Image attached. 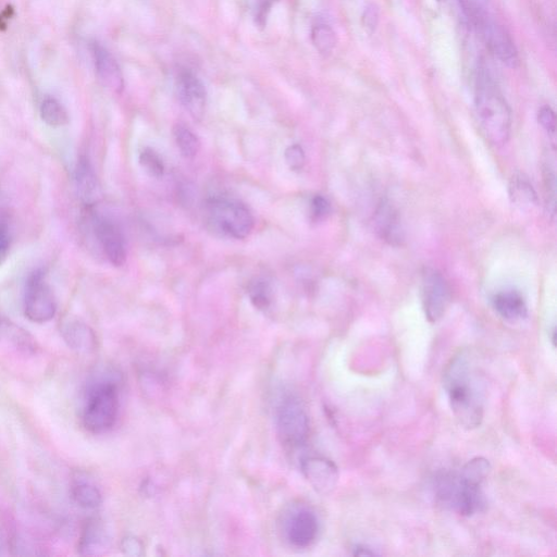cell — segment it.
<instances>
[{
	"label": "cell",
	"mask_w": 557,
	"mask_h": 557,
	"mask_svg": "<svg viewBox=\"0 0 557 557\" xmlns=\"http://www.w3.org/2000/svg\"><path fill=\"white\" fill-rule=\"evenodd\" d=\"M210 226L226 237L244 240L255 227L254 216L245 204L228 197H214L206 205Z\"/></svg>",
	"instance_id": "5"
},
{
	"label": "cell",
	"mask_w": 557,
	"mask_h": 557,
	"mask_svg": "<svg viewBox=\"0 0 557 557\" xmlns=\"http://www.w3.org/2000/svg\"><path fill=\"white\" fill-rule=\"evenodd\" d=\"M443 387L457 422L468 430L480 427L485 415V390L472 353L462 351L452 357L443 371Z\"/></svg>",
	"instance_id": "1"
},
{
	"label": "cell",
	"mask_w": 557,
	"mask_h": 557,
	"mask_svg": "<svg viewBox=\"0 0 557 557\" xmlns=\"http://www.w3.org/2000/svg\"><path fill=\"white\" fill-rule=\"evenodd\" d=\"M179 102L194 120L203 119L207 104V92L203 81L189 68H181L176 77Z\"/></svg>",
	"instance_id": "10"
},
{
	"label": "cell",
	"mask_w": 557,
	"mask_h": 557,
	"mask_svg": "<svg viewBox=\"0 0 557 557\" xmlns=\"http://www.w3.org/2000/svg\"><path fill=\"white\" fill-rule=\"evenodd\" d=\"M277 2L278 0H256L254 17L259 27H265L270 11Z\"/></svg>",
	"instance_id": "32"
},
{
	"label": "cell",
	"mask_w": 557,
	"mask_h": 557,
	"mask_svg": "<svg viewBox=\"0 0 557 557\" xmlns=\"http://www.w3.org/2000/svg\"><path fill=\"white\" fill-rule=\"evenodd\" d=\"M140 165L153 178H162L165 173L163 158L151 147H145L140 153Z\"/></svg>",
	"instance_id": "26"
},
{
	"label": "cell",
	"mask_w": 557,
	"mask_h": 557,
	"mask_svg": "<svg viewBox=\"0 0 557 557\" xmlns=\"http://www.w3.org/2000/svg\"><path fill=\"white\" fill-rule=\"evenodd\" d=\"M41 117L47 126L53 128L68 125L69 116L66 108L54 97H46L41 104Z\"/></svg>",
	"instance_id": "24"
},
{
	"label": "cell",
	"mask_w": 557,
	"mask_h": 557,
	"mask_svg": "<svg viewBox=\"0 0 557 557\" xmlns=\"http://www.w3.org/2000/svg\"><path fill=\"white\" fill-rule=\"evenodd\" d=\"M173 138L184 158L192 159L201 151V141L198 136L183 123H177L173 127Z\"/></svg>",
	"instance_id": "23"
},
{
	"label": "cell",
	"mask_w": 557,
	"mask_h": 557,
	"mask_svg": "<svg viewBox=\"0 0 557 557\" xmlns=\"http://www.w3.org/2000/svg\"><path fill=\"white\" fill-rule=\"evenodd\" d=\"M276 424L283 444L299 448L309 436V418L305 406L297 396L289 394L280 401L276 411Z\"/></svg>",
	"instance_id": "6"
},
{
	"label": "cell",
	"mask_w": 557,
	"mask_h": 557,
	"mask_svg": "<svg viewBox=\"0 0 557 557\" xmlns=\"http://www.w3.org/2000/svg\"><path fill=\"white\" fill-rule=\"evenodd\" d=\"M284 158H286L288 166L293 171L301 170L305 165V152L299 144L290 145L284 152Z\"/></svg>",
	"instance_id": "28"
},
{
	"label": "cell",
	"mask_w": 557,
	"mask_h": 557,
	"mask_svg": "<svg viewBox=\"0 0 557 557\" xmlns=\"http://www.w3.org/2000/svg\"><path fill=\"white\" fill-rule=\"evenodd\" d=\"M452 294L447 279L436 269H426L422 279L424 312L431 324L438 323L447 313Z\"/></svg>",
	"instance_id": "8"
},
{
	"label": "cell",
	"mask_w": 557,
	"mask_h": 557,
	"mask_svg": "<svg viewBox=\"0 0 557 557\" xmlns=\"http://www.w3.org/2000/svg\"><path fill=\"white\" fill-rule=\"evenodd\" d=\"M380 20V11L376 4L366 6L362 16L363 27L369 34L376 32Z\"/></svg>",
	"instance_id": "30"
},
{
	"label": "cell",
	"mask_w": 557,
	"mask_h": 557,
	"mask_svg": "<svg viewBox=\"0 0 557 557\" xmlns=\"http://www.w3.org/2000/svg\"><path fill=\"white\" fill-rule=\"evenodd\" d=\"M302 472L309 484L321 494H329L338 485V467L332 461L326 459V457H305L302 461Z\"/></svg>",
	"instance_id": "11"
},
{
	"label": "cell",
	"mask_w": 557,
	"mask_h": 557,
	"mask_svg": "<svg viewBox=\"0 0 557 557\" xmlns=\"http://www.w3.org/2000/svg\"><path fill=\"white\" fill-rule=\"evenodd\" d=\"M91 49L99 82L108 91L121 94L125 90V77L118 61L102 44L95 42Z\"/></svg>",
	"instance_id": "12"
},
{
	"label": "cell",
	"mask_w": 557,
	"mask_h": 557,
	"mask_svg": "<svg viewBox=\"0 0 557 557\" xmlns=\"http://www.w3.org/2000/svg\"><path fill=\"white\" fill-rule=\"evenodd\" d=\"M122 550L129 555H140L142 551V544L138 539L127 538L122 542Z\"/></svg>",
	"instance_id": "34"
},
{
	"label": "cell",
	"mask_w": 557,
	"mask_h": 557,
	"mask_svg": "<svg viewBox=\"0 0 557 557\" xmlns=\"http://www.w3.org/2000/svg\"><path fill=\"white\" fill-rule=\"evenodd\" d=\"M23 311L24 315L35 324H46L57 314L55 295L41 270L33 272L27 282Z\"/></svg>",
	"instance_id": "7"
},
{
	"label": "cell",
	"mask_w": 557,
	"mask_h": 557,
	"mask_svg": "<svg viewBox=\"0 0 557 557\" xmlns=\"http://www.w3.org/2000/svg\"><path fill=\"white\" fill-rule=\"evenodd\" d=\"M376 227L381 238L390 244L398 245L404 240L401 218L388 201H382L375 215Z\"/></svg>",
	"instance_id": "16"
},
{
	"label": "cell",
	"mask_w": 557,
	"mask_h": 557,
	"mask_svg": "<svg viewBox=\"0 0 557 557\" xmlns=\"http://www.w3.org/2000/svg\"><path fill=\"white\" fill-rule=\"evenodd\" d=\"M543 178H544V192H546L547 205L549 210H551L552 215H554L556 184H555V173L550 165L544 167Z\"/></svg>",
	"instance_id": "27"
},
{
	"label": "cell",
	"mask_w": 557,
	"mask_h": 557,
	"mask_svg": "<svg viewBox=\"0 0 557 557\" xmlns=\"http://www.w3.org/2000/svg\"><path fill=\"white\" fill-rule=\"evenodd\" d=\"M120 407L118 383L113 378H96L86 391L82 423L93 435L108 432L117 423Z\"/></svg>",
	"instance_id": "3"
},
{
	"label": "cell",
	"mask_w": 557,
	"mask_h": 557,
	"mask_svg": "<svg viewBox=\"0 0 557 557\" xmlns=\"http://www.w3.org/2000/svg\"><path fill=\"white\" fill-rule=\"evenodd\" d=\"M109 546V536L105 525L92 518L85 524L79 540L78 550L82 555H101Z\"/></svg>",
	"instance_id": "18"
},
{
	"label": "cell",
	"mask_w": 557,
	"mask_h": 557,
	"mask_svg": "<svg viewBox=\"0 0 557 557\" xmlns=\"http://www.w3.org/2000/svg\"><path fill=\"white\" fill-rule=\"evenodd\" d=\"M311 39L316 51L323 56L331 55L338 43L336 32L323 21L314 24Z\"/></svg>",
	"instance_id": "22"
},
{
	"label": "cell",
	"mask_w": 557,
	"mask_h": 557,
	"mask_svg": "<svg viewBox=\"0 0 557 557\" xmlns=\"http://www.w3.org/2000/svg\"><path fill=\"white\" fill-rule=\"evenodd\" d=\"M272 296H274V290L267 280L255 279L250 283L249 297L259 311H266L270 307Z\"/></svg>",
	"instance_id": "25"
},
{
	"label": "cell",
	"mask_w": 557,
	"mask_h": 557,
	"mask_svg": "<svg viewBox=\"0 0 557 557\" xmlns=\"http://www.w3.org/2000/svg\"><path fill=\"white\" fill-rule=\"evenodd\" d=\"M510 195L513 203L521 207H532L538 204V195L524 175L513 177L510 184Z\"/></svg>",
	"instance_id": "21"
},
{
	"label": "cell",
	"mask_w": 557,
	"mask_h": 557,
	"mask_svg": "<svg viewBox=\"0 0 557 557\" xmlns=\"http://www.w3.org/2000/svg\"><path fill=\"white\" fill-rule=\"evenodd\" d=\"M551 339H552L553 345L555 346V339H556V331H555V328H553V330H552V338H551Z\"/></svg>",
	"instance_id": "36"
},
{
	"label": "cell",
	"mask_w": 557,
	"mask_h": 557,
	"mask_svg": "<svg viewBox=\"0 0 557 557\" xmlns=\"http://www.w3.org/2000/svg\"><path fill=\"white\" fill-rule=\"evenodd\" d=\"M76 184L82 203L93 208L102 200V188L95 170L86 157H81L76 168Z\"/></svg>",
	"instance_id": "15"
},
{
	"label": "cell",
	"mask_w": 557,
	"mask_h": 557,
	"mask_svg": "<svg viewBox=\"0 0 557 557\" xmlns=\"http://www.w3.org/2000/svg\"><path fill=\"white\" fill-rule=\"evenodd\" d=\"M0 341L26 355H34L39 349L35 339L27 330L2 316H0Z\"/></svg>",
	"instance_id": "19"
},
{
	"label": "cell",
	"mask_w": 557,
	"mask_h": 557,
	"mask_svg": "<svg viewBox=\"0 0 557 557\" xmlns=\"http://www.w3.org/2000/svg\"><path fill=\"white\" fill-rule=\"evenodd\" d=\"M95 237L111 265L121 267L127 262L125 237L113 219L103 215H92Z\"/></svg>",
	"instance_id": "9"
},
{
	"label": "cell",
	"mask_w": 557,
	"mask_h": 557,
	"mask_svg": "<svg viewBox=\"0 0 557 557\" xmlns=\"http://www.w3.org/2000/svg\"><path fill=\"white\" fill-rule=\"evenodd\" d=\"M61 337L73 352L81 355L93 353L97 348V338L93 329L77 318H67L60 326Z\"/></svg>",
	"instance_id": "14"
},
{
	"label": "cell",
	"mask_w": 557,
	"mask_h": 557,
	"mask_svg": "<svg viewBox=\"0 0 557 557\" xmlns=\"http://www.w3.org/2000/svg\"><path fill=\"white\" fill-rule=\"evenodd\" d=\"M540 126L554 138L556 133V116L550 106H542L538 113Z\"/></svg>",
	"instance_id": "31"
},
{
	"label": "cell",
	"mask_w": 557,
	"mask_h": 557,
	"mask_svg": "<svg viewBox=\"0 0 557 557\" xmlns=\"http://www.w3.org/2000/svg\"><path fill=\"white\" fill-rule=\"evenodd\" d=\"M70 494L74 502L84 510L94 511L103 503L101 490L82 473L72 476Z\"/></svg>",
	"instance_id": "17"
},
{
	"label": "cell",
	"mask_w": 557,
	"mask_h": 557,
	"mask_svg": "<svg viewBox=\"0 0 557 557\" xmlns=\"http://www.w3.org/2000/svg\"><path fill=\"white\" fill-rule=\"evenodd\" d=\"M353 550H354L353 554L357 556H374L377 554L375 551L371 550L370 548L361 546V544H358V546H356Z\"/></svg>",
	"instance_id": "35"
},
{
	"label": "cell",
	"mask_w": 557,
	"mask_h": 557,
	"mask_svg": "<svg viewBox=\"0 0 557 557\" xmlns=\"http://www.w3.org/2000/svg\"><path fill=\"white\" fill-rule=\"evenodd\" d=\"M475 111L479 126L492 145L501 146L510 140L511 108L489 69L484 65L478 68L476 76Z\"/></svg>",
	"instance_id": "2"
},
{
	"label": "cell",
	"mask_w": 557,
	"mask_h": 557,
	"mask_svg": "<svg viewBox=\"0 0 557 557\" xmlns=\"http://www.w3.org/2000/svg\"><path fill=\"white\" fill-rule=\"evenodd\" d=\"M464 5L468 27L479 34L488 51L504 66L517 68L519 55L510 33L474 0H464Z\"/></svg>",
	"instance_id": "4"
},
{
	"label": "cell",
	"mask_w": 557,
	"mask_h": 557,
	"mask_svg": "<svg viewBox=\"0 0 557 557\" xmlns=\"http://www.w3.org/2000/svg\"><path fill=\"white\" fill-rule=\"evenodd\" d=\"M319 532L318 518L311 510L303 509L288 519L286 534L289 542L297 549L311 547Z\"/></svg>",
	"instance_id": "13"
},
{
	"label": "cell",
	"mask_w": 557,
	"mask_h": 557,
	"mask_svg": "<svg viewBox=\"0 0 557 557\" xmlns=\"http://www.w3.org/2000/svg\"><path fill=\"white\" fill-rule=\"evenodd\" d=\"M495 312L503 319L516 321L528 316V308L523 295L514 290L501 291L492 300Z\"/></svg>",
	"instance_id": "20"
},
{
	"label": "cell",
	"mask_w": 557,
	"mask_h": 557,
	"mask_svg": "<svg viewBox=\"0 0 557 557\" xmlns=\"http://www.w3.org/2000/svg\"><path fill=\"white\" fill-rule=\"evenodd\" d=\"M10 237L9 231L6 225L0 222V264H2L9 252Z\"/></svg>",
	"instance_id": "33"
},
{
	"label": "cell",
	"mask_w": 557,
	"mask_h": 557,
	"mask_svg": "<svg viewBox=\"0 0 557 557\" xmlns=\"http://www.w3.org/2000/svg\"><path fill=\"white\" fill-rule=\"evenodd\" d=\"M331 212V205L323 195H316L311 202V217L314 221L325 220Z\"/></svg>",
	"instance_id": "29"
}]
</instances>
